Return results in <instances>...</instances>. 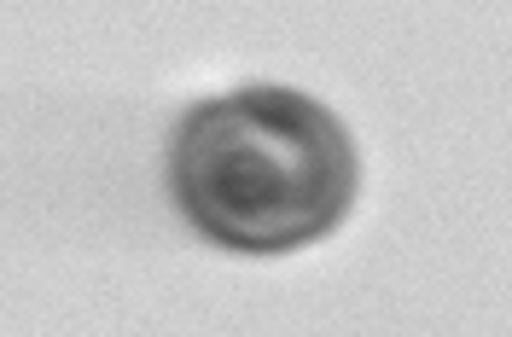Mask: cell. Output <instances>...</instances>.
<instances>
[{"instance_id": "6da1fadb", "label": "cell", "mask_w": 512, "mask_h": 337, "mask_svg": "<svg viewBox=\"0 0 512 337\" xmlns=\"http://www.w3.org/2000/svg\"><path fill=\"white\" fill-rule=\"evenodd\" d=\"M169 192L210 245L286 256L350 215L355 146L320 99L262 82L204 99L181 117Z\"/></svg>"}]
</instances>
